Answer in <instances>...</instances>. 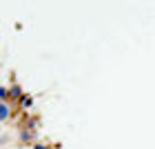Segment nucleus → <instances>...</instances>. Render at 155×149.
I'll return each instance as SVG.
<instances>
[{
	"instance_id": "20e7f679",
	"label": "nucleus",
	"mask_w": 155,
	"mask_h": 149,
	"mask_svg": "<svg viewBox=\"0 0 155 149\" xmlns=\"http://www.w3.org/2000/svg\"><path fill=\"white\" fill-rule=\"evenodd\" d=\"M16 107H20L22 111H29V109L33 107V98H31L29 94H25V96H22V98L18 100V105H16Z\"/></svg>"
},
{
	"instance_id": "f257e3e1",
	"label": "nucleus",
	"mask_w": 155,
	"mask_h": 149,
	"mask_svg": "<svg viewBox=\"0 0 155 149\" xmlns=\"http://www.w3.org/2000/svg\"><path fill=\"white\" fill-rule=\"evenodd\" d=\"M9 118H11V102L9 100L0 102V123L7 125V123H9Z\"/></svg>"
},
{
	"instance_id": "39448f33",
	"label": "nucleus",
	"mask_w": 155,
	"mask_h": 149,
	"mask_svg": "<svg viewBox=\"0 0 155 149\" xmlns=\"http://www.w3.org/2000/svg\"><path fill=\"white\" fill-rule=\"evenodd\" d=\"M31 147L33 149H49V145H45V143H33Z\"/></svg>"
},
{
	"instance_id": "f03ea898",
	"label": "nucleus",
	"mask_w": 155,
	"mask_h": 149,
	"mask_svg": "<svg viewBox=\"0 0 155 149\" xmlns=\"http://www.w3.org/2000/svg\"><path fill=\"white\" fill-rule=\"evenodd\" d=\"M18 140L22 145H33V143H36V140H33V131L25 129V127H22V129H18Z\"/></svg>"
},
{
	"instance_id": "7ed1b4c3",
	"label": "nucleus",
	"mask_w": 155,
	"mask_h": 149,
	"mask_svg": "<svg viewBox=\"0 0 155 149\" xmlns=\"http://www.w3.org/2000/svg\"><path fill=\"white\" fill-rule=\"evenodd\" d=\"M22 96L25 94H22V87H20V85H11V87H9V100H13V102L18 105V100Z\"/></svg>"
}]
</instances>
